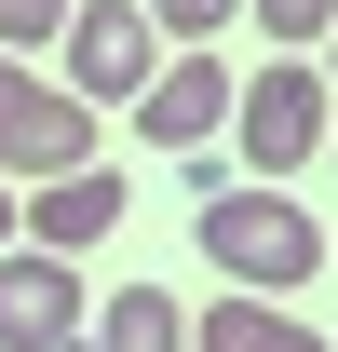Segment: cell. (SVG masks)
Returning <instances> with one entry per match:
<instances>
[{"label":"cell","mask_w":338,"mask_h":352,"mask_svg":"<svg viewBox=\"0 0 338 352\" xmlns=\"http://www.w3.org/2000/svg\"><path fill=\"white\" fill-rule=\"evenodd\" d=\"M190 352H325V325H297L284 298H257V285H230V298H203Z\"/></svg>","instance_id":"obj_8"},{"label":"cell","mask_w":338,"mask_h":352,"mask_svg":"<svg viewBox=\"0 0 338 352\" xmlns=\"http://www.w3.org/2000/svg\"><path fill=\"white\" fill-rule=\"evenodd\" d=\"M54 68L82 109H135L149 68H163V28H149V0H68V28H54Z\"/></svg>","instance_id":"obj_3"},{"label":"cell","mask_w":338,"mask_h":352,"mask_svg":"<svg viewBox=\"0 0 338 352\" xmlns=\"http://www.w3.org/2000/svg\"><path fill=\"white\" fill-rule=\"evenodd\" d=\"M203 271L257 285V298H284L325 271V217L297 204L284 176H244V190H203Z\"/></svg>","instance_id":"obj_1"},{"label":"cell","mask_w":338,"mask_h":352,"mask_svg":"<svg viewBox=\"0 0 338 352\" xmlns=\"http://www.w3.org/2000/svg\"><path fill=\"white\" fill-rule=\"evenodd\" d=\"M54 28H68V0H0V54H54Z\"/></svg>","instance_id":"obj_11"},{"label":"cell","mask_w":338,"mask_h":352,"mask_svg":"<svg viewBox=\"0 0 338 352\" xmlns=\"http://www.w3.org/2000/svg\"><path fill=\"white\" fill-rule=\"evenodd\" d=\"M68 163H95V109L68 82H41L27 54H0V176L41 190V176H68Z\"/></svg>","instance_id":"obj_4"},{"label":"cell","mask_w":338,"mask_h":352,"mask_svg":"<svg viewBox=\"0 0 338 352\" xmlns=\"http://www.w3.org/2000/svg\"><path fill=\"white\" fill-rule=\"evenodd\" d=\"M82 352H190V311H176L163 285H122V298L82 325Z\"/></svg>","instance_id":"obj_9"},{"label":"cell","mask_w":338,"mask_h":352,"mask_svg":"<svg viewBox=\"0 0 338 352\" xmlns=\"http://www.w3.org/2000/svg\"><path fill=\"white\" fill-rule=\"evenodd\" d=\"M230 95H244V82L216 68V41H190V54H163V68H149V95H135V135L190 163V149H216V135H230Z\"/></svg>","instance_id":"obj_6"},{"label":"cell","mask_w":338,"mask_h":352,"mask_svg":"<svg viewBox=\"0 0 338 352\" xmlns=\"http://www.w3.org/2000/svg\"><path fill=\"white\" fill-rule=\"evenodd\" d=\"M82 271L54 244H0V352H82Z\"/></svg>","instance_id":"obj_5"},{"label":"cell","mask_w":338,"mask_h":352,"mask_svg":"<svg viewBox=\"0 0 338 352\" xmlns=\"http://www.w3.org/2000/svg\"><path fill=\"white\" fill-rule=\"evenodd\" d=\"M311 68H325V82H338V28H325V54H311Z\"/></svg>","instance_id":"obj_14"},{"label":"cell","mask_w":338,"mask_h":352,"mask_svg":"<svg viewBox=\"0 0 338 352\" xmlns=\"http://www.w3.org/2000/svg\"><path fill=\"white\" fill-rule=\"evenodd\" d=\"M325 149H338V135H325Z\"/></svg>","instance_id":"obj_15"},{"label":"cell","mask_w":338,"mask_h":352,"mask_svg":"<svg viewBox=\"0 0 338 352\" xmlns=\"http://www.w3.org/2000/svg\"><path fill=\"white\" fill-rule=\"evenodd\" d=\"M230 14H244V0H149V28H163V41H216Z\"/></svg>","instance_id":"obj_12"},{"label":"cell","mask_w":338,"mask_h":352,"mask_svg":"<svg viewBox=\"0 0 338 352\" xmlns=\"http://www.w3.org/2000/svg\"><path fill=\"white\" fill-rule=\"evenodd\" d=\"M338 135V82L311 68V54H271L244 95H230V149H244V176H284V163H311Z\"/></svg>","instance_id":"obj_2"},{"label":"cell","mask_w":338,"mask_h":352,"mask_svg":"<svg viewBox=\"0 0 338 352\" xmlns=\"http://www.w3.org/2000/svg\"><path fill=\"white\" fill-rule=\"evenodd\" d=\"M109 230H122V176L109 163H68V176L27 190V244H54V258H82V244H109Z\"/></svg>","instance_id":"obj_7"},{"label":"cell","mask_w":338,"mask_h":352,"mask_svg":"<svg viewBox=\"0 0 338 352\" xmlns=\"http://www.w3.org/2000/svg\"><path fill=\"white\" fill-rule=\"evenodd\" d=\"M244 14H257V28H271L284 54H311V41L338 28V0H244Z\"/></svg>","instance_id":"obj_10"},{"label":"cell","mask_w":338,"mask_h":352,"mask_svg":"<svg viewBox=\"0 0 338 352\" xmlns=\"http://www.w3.org/2000/svg\"><path fill=\"white\" fill-rule=\"evenodd\" d=\"M0 244H27V190H14V176H0Z\"/></svg>","instance_id":"obj_13"}]
</instances>
